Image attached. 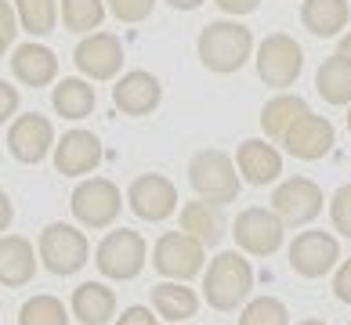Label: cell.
I'll list each match as a JSON object with an SVG mask.
<instances>
[{
  "mask_svg": "<svg viewBox=\"0 0 351 325\" xmlns=\"http://www.w3.org/2000/svg\"><path fill=\"white\" fill-rule=\"evenodd\" d=\"M214 4L225 11L228 18H243V15H254L261 8V0H214Z\"/></svg>",
  "mask_w": 351,
  "mask_h": 325,
  "instance_id": "74e56055",
  "label": "cell"
},
{
  "mask_svg": "<svg viewBox=\"0 0 351 325\" xmlns=\"http://www.w3.org/2000/svg\"><path fill=\"white\" fill-rule=\"evenodd\" d=\"M19 325H69V307L51 293L29 296L19 307Z\"/></svg>",
  "mask_w": 351,
  "mask_h": 325,
  "instance_id": "f546056e",
  "label": "cell"
},
{
  "mask_svg": "<svg viewBox=\"0 0 351 325\" xmlns=\"http://www.w3.org/2000/svg\"><path fill=\"white\" fill-rule=\"evenodd\" d=\"M181 325H192V322H181Z\"/></svg>",
  "mask_w": 351,
  "mask_h": 325,
  "instance_id": "bcb514c9",
  "label": "cell"
},
{
  "mask_svg": "<svg viewBox=\"0 0 351 325\" xmlns=\"http://www.w3.org/2000/svg\"><path fill=\"white\" fill-rule=\"evenodd\" d=\"M239 325H290V307L279 296H254L243 304Z\"/></svg>",
  "mask_w": 351,
  "mask_h": 325,
  "instance_id": "4dcf8cb0",
  "label": "cell"
},
{
  "mask_svg": "<svg viewBox=\"0 0 351 325\" xmlns=\"http://www.w3.org/2000/svg\"><path fill=\"white\" fill-rule=\"evenodd\" d=\"M322 188L311 177H286L282 185L271 192V210L279 213L286 228H301L311 224L322 213Z\"/></svg>",
  "mask_w": 351,
  "mask_h": 325,
  "instance_id": "8fae6325",
  "label": "cell"
},
{
  "mask_svg": "<svg viewBox=\"0 0 351 325\" xmlns=\"http://www.w3.org/2000/svg\"><path fill=\"white\" fill-rule=\"evenodd\" d=\"M8 47H11V44L4 40V36H0V58H4V51H8Z\"/></svg>",
  "mask_w": 351,
  "mask_h": 325,
  "instance_id": "7bdbcfd3",
  "label": "cell"
},
{
  "mask_svg": "<svg viewBox=\"0 0 351 325\" xmlns=\"http://www.w3.org/2000/svg\"><path fill=\"white\" fill-rule=\"evenodd\" d=\"M254 293V268L243 250L217 253L203 271V300L214 311H236Z\"/></svg>",
  "mask_w": 351,
  "mask_h": 325,
  "instance_id": "7a4b0ae2",
  "label": "cell"
},
{
  "mask_svg": "<svg viewBox=\"0 0 351 325\" xmlns=\"http://www.w3.org/2000/svg\"><path fill=\"white\" fill-rule=\"evenodd\" d=\"M0 307H4V300H0Z\"/></svg>",
  "mask_w": 351,
  "mask_h": 325,
  "instance_id": "7dc6e473",
  "label": "cell"
},
{
  "mask_svg": "<svg viewBox=\"0 0 351 325\" xmlns=\"http://www.w3.org/2000/svg\"><path fill=\"white\" fill-rule=\"evenodd\" d=\"M348 325H351V322H348Z\"/></svg>",
  "mask_w": 351,
  "mask_h": 325,
  "instance_id": "c3c4849f",
  "label": "cell"
},
{
  "mask_svg": "<svg viewBox=\"0 0 351 325\" xmlns=\"http://www.w3.org/2000/svg\"><path fill=\"white\" fill-rule=\"evenodd\" d=\"M178 224L185 235H192L203 250H214V246L228 235L225 231V213H221V206L206 203V199H192L178 210Z\"/></svg>",
  "mask_w": 351,
  "mask_h": 325,
  "instance_id": "44dd1931",
  "label": "cell"
},
{
  "mask_svg": "<svg viewBox=\"0 0 351 325\" xmlns=\"http://www.w3.org/2000/svg\"><path fill=\"white\" fill-rule=\"evenodd\" d=\"M15 4V15H19V25L33 36H47L55 33L58 25V0H11Z\"/></svg>",
  "mask_w": 351,
  "mask_h": 325,
  "instance_id": "f1b7e54d",
  "label": "cell"
},
{
  "mask_svg": "<svg viewBox=\"0 0 351 325\" xmlns=\"http://www.w3.org/2000/svg\"><path fill=\"white\" fill-rule=\"evenodd\" d=\"M315 90L326 105H351V62L344 55H330L315 73Z\"/></svg>",
  "mask_w": 351,
  "mask_h": 325,
  "instance_id": "4316f807",
  "label": "cell"
},
{
  "mask_svg": "<svg viewBox=\"0 0 351 325\" xmlns=\"http://www.w3.org/2000/svg\"><path fill=\"white\" fill-rule=\"evenodd\" d=\"M348 134H351V105H348Z\"/></svg>",
  "mask_w": 351,
  "mask_h": 325,
  "instance_id": "ee69618b",
  "label": "cell"
},
{
  "mask_svg": "<svg viewBox=\"0 0 351 325\" xmlns=\"http://www.w3.org/2000/svg\"><path fill=\"white\" fill-rule=\"evenodd\" d=\"M189 185L196 192V199H206L214 206L236 203L243 177L236 170V159L221 148H203L189 159Z\"/></svg>",
  "mask_w": 351,
  "mask_h": 325,
  "instance_id": "3957f363",
  "label": "cell"
},
{
  "mask_svg": "<svg viewBox=\"0 0 351 325\" xmlns=\"http://www.w3.org/2000/svg\"><path fill=\"white\" fill-rule=\"evenodd\" d=\"M73 62L84 80H116L123 69V44L116 33H87L76 44Z\"/></svg>",
  "mask_w": 351,
  "mask_h": 325,
  "instance_id": "7c38bea8",
  "label": "cell"
},
{
  "mask_svg": "<svg viewBox=\"0 0 351 325\" xmlns=\"http://www.w3.org/2000/svg\"><path fill=\"white\" fill-rule=\"evenodd\" d=\"M196 55L203 62V69H210L217 76L239 73L246 62L254 58V33L236 18H217L206 22L196 40Z\"/></svg>",
  "mask_w": 351,
  "mask_h": 325,
  "instance_id": "6da1fadb",
  "label": "cell"
},
{
  "mask_svg": "<svg viewBox=\"0 0 351 325\" xmlns=\"http://www.w3.org/2000/svg\"><path fill=\"white\" fill-rule=\"evenodd\" d=\"M0 163H4V152H0Z\"/></svg>",
  "mask_w": 351,
  "mask_h": 325,
  "instance_id": "f6af8a7d",
  "label": "cell"
},
{
  "mask_svg": "<svg viewBox=\"0 0 351 325\" xmlns=\"http://www.w3.org/2000/svg\"><path fill=\"white\" fill-rule=\"evenodd\" d=\"M308 101L301 94H286V90H279L276 98H268L265 101V109H261V130H265V138L271 141H282V134L290 130L301 116H308Z\"/></svg>",
  "mask_w": 351,
  "mask_h": 325,
  "instance_id": "484cf974",
  "label": "cell"
},
{
  "mask_svg": "<svg viewBox=\"0 0 351 325\" xmlns=\"http://www.w3.org/2000/svg\"><path fill=\"white\" fill-rule=\"evenodd\" d=\"M236 170L246 185H254V188L276 185L282 177V155H279L276 145H268L265 138H246L236 148Z\"/></svg>",
  "mask_w": 351,
  "mask_h": 325,
  "instance_id": "ac0fdd59",
  "label": "cell"
},
{
  "mask_svg": "<svg viewBox=\"0 0 351 325\" xmlns=\"http://www.w3.org/2000/svg\"><path fill=\"white\" fill-rule=\"evenodd\" d=\"M116 325H160V315H156L152 307H145V304H134V307L120 311Z\"/></svg>",
  "mask_w": 351,
  "mask_h": 325,
  "instance_id": "e575fe53",
  "label": "cell"
},
{
  "mask_svg": "<svg viewBox=\"0 0 351 325\" xmlns=\"http://www.w3.org/2000/svg\"><path fill=\"white\" fill-rule=\"evenodd\" d=\"M106 0H58V15H62V25H66L69 33H95L101 29V22H106Z\"/></svg>",
  "mask_w": 351,
  "mask_h": 325,
  "instance_id": "83f0119b",
  "label": "cell"
},
{
  "mask_svg": "<svg viewBox=\"0 0 351 325\" xmlns=\"http://www.w3.org/2000/svg\"><path fill=\"white\" fill-rule=\"evenodd\" d=\"M123 199H127V206H131V213L149 220V224H160V220L178 213V188H174V181L163 177V174L134 177L131 185H127Z\"/></svg>",
  "mask_w": 351,
  "mask_h": 325,
  "instance_id": "30bf717a",
  "label": "cell"
},
{
  "mask_svg": "<svg viewBox=\"0 0 351 325\" xmlns=\"http://www.w3.org/2000/svg\"><path fill=\"white\" fill-rule=\"evenodd\" d=\"M95 87L84 76H62V80L51 87V109H55L62 120H87L95 112Z\"/></svg>",
  "mask_w": 351,
  "mask_h": 325,
  "instance_id": "d4e9b609",
  "label": "cell"
},
{
  "mask_svg": "<svg viewBox=\"0 0 351 325\" xmlns=\"http://www.w3.org/2000/svg\"><path fill=\"white\" fill-rule=\"evenodd\" d=\"M203 260H206V250L185 231H163L152 246V268L174 282H189L203 275Z\"/></svg>",
  "mask_w": 351,
  "mask_h": 325,
  "instance_id": "ba28073f",
  "label": "cell"
},
{
  "mask_svg": "<svg viewBox=\"0 0 351 325\" xmlns=\"http://www.w3.org/2000/svg\"><path fill=\"white\" fill-rule=\"evenodd\" d=\"M163 101V83L160 76H152L149 69H131L123 73L112 87V105L123 116H149L160 109Z\"/></svg>",
  "mask_w": 351,
  "mask_h": 325,
  "instance_id": "e0dca14e",
  "label": "cell"
},
{
  "mask_svg": "<svg viewBox=\"0 0 351 325\" xmlns=\"http://www.w3.org/2000/svg\"><path fill=\"white\" fill-rule=\"evenodd\" d=\"M174 11H196V8H203V0H167Z\"/></svg>",
  "mask_w": 351,
  "mask_h": 325,
  "instance_id": "ab89813d",
  "label": "cell"
},
{
  "mask_svg": "<svg viewBox=\"0 0 351 325\" xmlns=\"http://www.w3.org/2000/svg\"><path fill=\"white\" fill-rule=\"evenodd\" d=\"M232 235H236V246L246 257H271V253H279V246L286 239V224L279 220L276 210L250 206V210H243L236 217Z\"/></svg>",
  "mask_w": 351,
  "mask_h": 325,
  "instance_id": "9c48e42d",
  "label": "cell"
},
{
  "mask_svg": "<svg viewBox=\"0 0 351 325\" xmlns=\"http://www.w3.org/2000/svg\"><path fill=\"white\" fill-rule=\"evenodd\" d=\"M333 145H337V127L326 116H315V112L301 116V120L282 134V148L301 163H315L322 155H330Z\"/></svg>",
  "mask_w": 351,
  "mask_h": 325,
  "instance_id": "2e32d148",
  "label": "cell"
},
{
  "mask_svg": "<svg viewBox=\"0 0 351 325\" xmlns=\"http://www.w3.org/2000/svg\"><path fill=\"white\" fill-rule=\"evenodd\" d=\"M149 300H152V311L160 315V322H189V318H196V311H199V296L196 289H189L185 282H174V278H163V282H156L152 285V293H149Z\"/></svg>",
  "mask_w": 351,
  "mask_h": 325,
  "instance_id": "603a6c76",
  "label": "cell"
},
{
  "mask_svg": "<svg viewBox=\"0 0 351 325\" xmlns=\"http://www.w3.org/2000/svg\"><path fill=\"white\" fill-rule=\"evenodd\" d=\"M149 264V246L131 228H116L95 250V268L112 282H134Z\"/></svg>",
  "mask_w": 351,
  "mask_h": 325,
  "instance_id": "5b68a950",
  "label": "cell"
},
{
  "mask_svg": "<svg viewBox=\"0 0 351 325\" xmlns=\"http://www.w3.org/2000/svg\"><path fill=\"white\" fill-rule=\"evenodd\" d=\"M11 73H15V80L25 83V87H51L58 76V58L55 51H51L47 44H19L15 55H11Z\"/></svg>",
  "mask_w": 351,
  "mask_h": 325,
  "instance_id": "d6986e66",
  "label": "cell"
},
{
  "mask_svg": "<svg viewBox=\"0 0 351 325\" xmlns=\"http://www.w3.org/2000/svg\"><path fill=\"white\" fill-rule=\"evenodd\" d=\"M297 325H326L322 318H304V322H297Z\"/></svg>",
  "mask_w": 351,
  "mask_h": 325,
  "instance_id": "b9f144b4",
  "label": "cell"
},
{
  "mask_svg": "<svg viewBox=\"0 0 351 325\" xmlns=\"http://www.w3.org/2000/svg\"><path fill=\"white\" fill-rule=\"evenodd\" d=\"M337 55H344V58L351 62V29H348V33H341V44H337Z\"/></svg>",
  "mask_w": 351,
  "mask_h": 325,
  "instance_id": "60d3db41",
  "label": "cell"
},
{
  "mask_svg": "<svg viewBox=\"0 0 351 325\" xmlns=\"http://www.w3.org/2000/svg\"><path fill=\"white\" fill-rule=\"evenodd\" d=\"M36 257H40V264L51 271V275H76L87 257H90V242L80 228L73 224H62V220H55V224H47L40 231V239H36Z\"/></svg>",
  "mask_w": 351,
  "mask_h": 325,
  "instance_id": "52a82bcc",
  "label": "cell"
},
{
  "mask_svg": "<svg viewBox=\"0 0 351 325\" xmlns=\"http://www.w3.org/2000/svg\"><path fill=\"white\" fill-rule=\"evenodd\" d=\"M19 15H15V4L11 0H0V36H4L8 44H15V36H19Z\"/></svg>",
  "mask_w": 351,
  "mask_h": 325,
  "instance_id": "d590c367",
  "label": "cell"
},
{
  "mask_svg": "<svg viewBox=\"0 0 351 325\" xmlns=\"http://www.w3.org/2000/svg\"><path fill=\"white\" fill-rule=\"evenodd\" d=\"M55 123L40 112H22L11 120L8 127V152L15 155L19 163H44L51 148H55Z\"/></svg>",
  "mask_w": 351,
  "mask_h": 325,
  "instance_id": "4fadbf2b",
  "label": "cell"
},
{
  "mask_svg": "<svg viewBox=\"0 0 351 325\" xmlns=\"http://www.w3.org/2000/svg\"><path fill=\"white\" fill-rule=\"evenodd\" d=\"M106 8H109L120 22L138 25V22H149V18H152L156 0H106Z\"/></svg>",
  "mask_w": 351,
  "mask_h": 325,
  "instance_id": "1f68e13d",
  "label": "cell"
},
{
  "mask_svg": "<svg viewBox=\"0 0 351 325\" xmlns=\"http://www.w3.org/2000/svg\"><path fill=\"white\" fill-rule=\"evenodd\" d=\"M19 101H22L19 87H11L8 80H0V127L11 123L19 116Z\"/></svg>",
  "mask_w": 351,
  "mask_h": 325,
  "instance_id": "836d02e7",
  "label": "cell"
},
{
  "mask_svg": "<svg viewBox=\"0 0 351 325\" xmlns=\"http://www.w3.org/2000/svg\"><path fill=\"white\" fill-rule=\"evenodd\" d=\"M341 260V242L330 231H301L290 242V268L301 278H322L330 275Z\"/></svg>",
  "mask_w": 351,
  "mask_h": 325,
  "instance_id": "5bb4252c",
  "label": "cell"
},
{
  "mask_svg": "<svg viewBox=\"0 0 351 325\" xmlns=\"http://www.w3.org/2000/svg\"><path fill=\"white\" fill-rule=\"evenodd\" d=\"M11 220H15V206H11L8 192H0V235L11 228Z\"/></svg>",
  "mask_w": 351,
  "mask_h": 325,
  "instance_id": "f35d334b",
  "label": "cell"
},
{
  "mask_svg": "<svg viewBox=\"0 0 351 325\" xmlns=\"http://www.w3.org/2000/svg\"><path fill=\"white\" fill-rule=\"evenodd\" d=\"M330 220L333 231H341L344 239H351V185H341L330 199Z\"/></svg>",
  "mask_w": 351,
  "mask_h": 325,
  "instance_id": "d6a6232c",
  "label": "cell"
},
{
  "mask_svg": "<svg viewBox=\"0 0 351 325\" xmlns=\"http://www.w3.org/2000/svg\"><path fill=\"white\" fill-rule=\"evenodd\" d=\"M333 296L341 304H351V260H341V268H337V275H333Z\"/></svg>",
  "mask_w": 351,
  "mask_h": 325,
  "instance_id": "8d00e7d4",
  "label": "cell"
},
{
  "mask_svg": "<svg viewBox=\"0 0 351 325\" xmlns=\"http://www.w3.org/2000/svg\"><path fill=\"white\" fill-rule=\"evenodd\" d=\"M301 22L311 36L319 40H330V36H341L351 22V4L348 0H304L301 4Z\"/></svg>",
  "mask_w": 351,
  "mask_h": 325,
  "instance_id": "cb8c5ba5",
  "label": "cell"
},
{
  "mask_svg": "<svg viewBox=\"0 0 351 325\" xmlns=\"http://www.w3.org/2000/svg\"><path fill=\"white\" fill-rule=\"evenodd\" d=\"M36 257L33 242L22 235H0V285L4 289H19V285H29L36 275Z\"/></svg>",
  "mask_w": 351,
  "mask_h": 325,
  "instance_id": "ffe728a7",
  "label": "cell"
},
{
  "mask_svg": "<svg viewBox=\"0 0 351 325\" xmlns=\"http://www.w3.org/2000/svg\"><path fill=\"white\" fill-rule=\"evenodd\" d=\"M254 65H257V80L265 87L286 90L301 80V73H304V47L286 33H271L257 44Z\"/></svg>",
  "mask_w": 351,
  "mask_h": 325,
  "instance_id": "277c9868",
  "label": "cell"
},
{
  "mask_svg": "<svg viewBox=\"0 0 351 325\" xmlns=\"http://www.w3.org/2000/svg\"><path fill=\"white\" fill-rule=\"evenodd\" d=\"M51 159H55V170L62 177H90L101 163V141L90 130H66L55 148H51Z\"/></svg>",
  "mask_w": 351,
  "mask_h": 325,
  "instance_id": "9a60e30c",
  "label": "cell"
},
{
  "mask_svg": "<svg viewBox=\"0 0 351 325\" xmlns=\"http://www.w3.org/2000/svg\"><path fill=\"white\" fill-rule=\"evenodd\" d=\"M123 203L127 199L120 195V188H116L109 177H84L80 185L73 188V195H69L73 217L80 220L84 228H90V231L112 228L116 217H120V210H123Z\"/></svg>",
  "mask_w": 351,
  "mask_h": 325,
  "instance_id": "8992f818",
  "label": "cell"
},
{
  "mask_svg": "<svg viewBox=\"0 0 351 325\" xmlns=\"http://www.w3.org/2000/svg\"><path fill=\"white\" fill-rule=\"evenodd\" d=\"M69 311L80 325H109V318H116V293L106 282H80L73 289Z\"/></svg>",
  "mask_w": 351,
  "mask_h": 325,
  "instance_id": "7402d4cb",
  "label": "cell"
}]
</instances>
